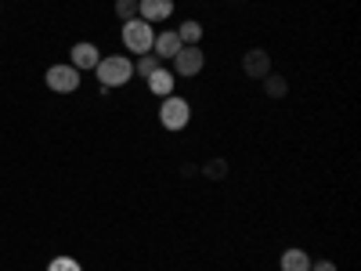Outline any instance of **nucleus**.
Returning <instances> with one entry per match:
<instances>
[{"label": "nucleus", "mask_w": 361, "mask_h": 271, "mask_svg": "<svg viewBox=\"0 0 361 271\" xmlns=\"http://www.w3.org/2000/svg\"><path fill=\"white\" fill-rule=\"evenodd\" d=\"M94 73H98V80H102L105 90L109 87H123L134 76V62H130V58H123V54H112V58H102V62L94 66Z\"/></svg>", "instance_id": "f257e3e1"}, {"label": "nucleus", "mask_w": 361, "mask_h": 271, "mask_svg": "<svg viewBox=\"0 0 361 271\" xmlns=\"http://www.w3.org/2000/svg\"><path fill=\"white\" fill-rule=\"evenodd\" d=\"M152 40H156L152 22L130 18V22L123 25V44H127V51H134V54H148V51H152Z\"/></svg>", "instance_id": "f03ea898"}, {"label": "nucleus", "mask_w": 361, "mask_h": 271, "mask_svg": "<svg viewBox=\"0 0 361 271\" xmlns=\"http://www.w3.org/2000/svg\"><path fill=\"white\" fill-rule=\"evenodd\" d=\"M188 119H192V109H188V102L185 98H163V109H159V124L166 127V131H185L188 127Z\"/></svg>", "instance_id": "7ed1b4c3"}, {"label": "nucleus", "mask_w": 361, "mask_h": 271, "mask_svg": "<svg viewBox=\"0 0 361 271\" xmlns=\"http://www.w3.org/2000/svg\"><path fill=\"white\" fill-rule=\"evenodd\" d=\"M206 66V54L199 47H180L173 54V76H199Z\"/></svg>", "instance_id": "20e7f679"}, {"label": "nucleus", "mask_w": 361, "mask_h": 271, "mask_svg": "<svg viewBox=\"0 0 361 271\" xmlns=\"http://www.w3.org/2000/svg\"><path fill=\"white\" fill-rule=\"evenodd\" d=\"M47 87L58 90V95H73V90L80 87V69H73V66H51L47 69Z\"/></svg>", "instance_id": "39448f33"}, {"label": "nucleus", "mask_w": 361, "mask_h": 271, "mask_svg": "<svg viewBox=\"0 0 361 271\" xmlns=\"http://www.w3.org/2000/svg\"><path fill=\"white\" fill-rule=\"evenodd\" d=\"M243 73H246L250 80H264V76L271 73V54H267L264 47L246 51V54H243Z\"/></svg>", "instance_id": "423d86ee"}, {"label": "nucleus", "mask_w": 361, "mask_h": 271, "mask_svg": "<svg viewBox=\"0 0 361 271\" xmlns=\"http://www.w3.org/2000/svg\"><path fill=\"white\" fill-rule=\"evenodd\" d=\"M137 15L145 22H166L173 15V0H137Z\"/></svg>", "instance_id": "0eeeda50"}, {"label": "nucleus", "mask_w": 361, "mask_h": 271, "mask_svg": "<svg viewBox=\"0 0 361 271\" xmlns=\"http://www.w3.org/2000/svg\"><path fill=\"white\" fill-rule=\"evenodd\" d=\"M180 47V37H177V29H166V33H156V40H152V54L159 58V62H166V58H173Z\"/></svg>", "instance_id": "6e6552de"}, {"label": "nucleus", "mask_w": 361, "mask_h": 271, "mask_svg": "<svg viewBox=\"0 0 361 271\" xmlns=\"http://www.w3.org/2000/svg\"><path fill=\"white\" fill-rule=\"evenodd\" d=\"M98 62H102V51H98L94 44H87V40H83V44L73 47V69L83 73V69H94Z\"/></svg>", "instance_id": "1a4fd4ad"}, {"label": "nucleus", "mask_w": 361, "mask_h": 271, "mask_svg": "<svg viewBox=\"0 0 361 271\" xmlns=\"http://www.w3.org/2000/svg\"><path fill=\"white\" fill-rule=\"evenodd\" d=\"M173 83H177V76L166 66H159L152 76H148V87H152V95H159V98H170L173 95Z\"/></svg>", "instance_id": "9d476101"}, {"label": "nucleus", "mask_w": 361, "mask_h": 271, "mask_svg": "<svg viewBox=\"0 0 361 271\" xmlns=\"http://www.w3.org/2000/svg\"><path fill=\"white\" fill-rule=\"evenodd\" d=\"M282 271H311V257L293 246V250L282 253Z\"/></svg>", "instance_id": "9b49d317"}, {"label": "nucleus", "mask_w": 361, "mask_h": 271, "mask_svg": "<svg viewBox=\"0 0 361 271\" xmlns=\"http://www.w3.org/2000/svg\"><path fill=\"white\" fill-rule=\"evenodd\" d=\"M177 37H180V44H185V47H199V40H202V25H199L195 18H188V22H180Z\"/></svg>", "instance_id": "f8f14e48"}, {"label": "nucleus", "mask_w": 361, "mask_h": 271, "mask_svg": "<svg viewBox=\"0 0 361 271\" xmlns=\"http://www.w3.org/2000/svg\"><path fill=\"white\" fill-rule=\"evenodd\" d=\"M264 90H267V98H286V90H289V83L282 80V76H264Z\"/></svg>", "instance_id": "ddd939ff"}, {"label": "nucleus", "mask_w": 361, "mask_h": 271, "mask_svg": "<svg viewBox=\"0 0 361 271\" xmlns=\"http://www.w3.org/2000/svg\"><path fill=\"white\" fill-rule=\"evenodd\" d=\"M159 66H163V62H159V58H156L152 51H148V54H137V76H145V80H148Z\"/></svg>", "instance_id": "4468645a"}, {"label": "nucleus", "mask_w": 361, "mask_h": 271, "mask_svg": "<svg viewBox=\"0 0 361 271\" xmlns=\"http://www.w3.org/2000/svg\"><path fill=\"white\" fill-rule=\"evenodd\" d=\"M116 15L123 18V22L137 18V0H116Z\"/></svg>", "instance_id": "2eb2a0df"}, {"label": "nucleus", "mask_w": 361, "mask_h": 271, "mask_svg": "<svg viewBox=\"0 0 361 271\" xmlns=\"http://www.w3.org/2000/svg\"><path fill=\"white\" fill-rule=\"evenodd\" d=\"M202 174L214 177V181H221V177H228V163H224V159H209V163L202 167Z\"/></svg>", "instance_id": "dca6fc26"}, {"label": "nucleus", "mask_w": 361, "mask_h": 271, "mask_svg": "<svg viewBox=\"0 0 361 271\" xmlns=\"http://www.w3.org/2000/svg\"><path fill=\"white\" fill-rule=\"evenodd\" d=\"M47 271H83V267H80V260H73V257H54V260L47 264Z\"/></svg>", "instance_id": "f3484780"}, {"label": "nucleus", "mask_w": 361, "mask_h": 271, "mask_svg": "<svg viewBox=\"0 0 361 271\" xmlns=\"http://www.w3.org/2000/svg\"><path fill=\"white\" fill-rule=\"evenodd\" d=\"M311 271H336V264L333 260H318V264H311Z\"/></svg>", "instance_id": "a211bd4d"}]
</instances>
